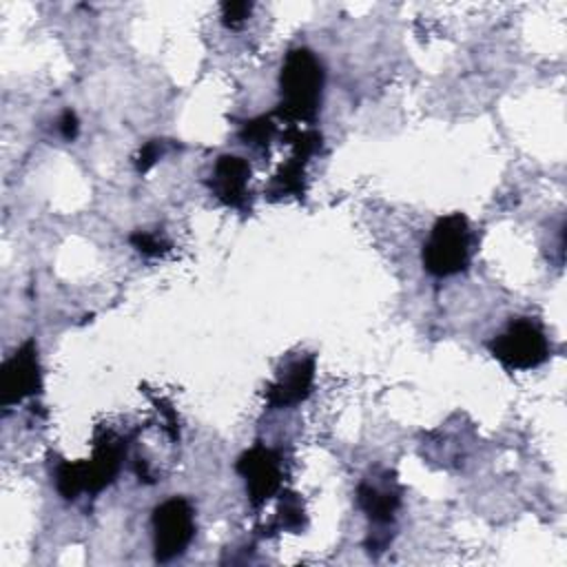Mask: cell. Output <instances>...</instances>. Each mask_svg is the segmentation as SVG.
Returning a JSON list of instances; mask_svg holds the SVG:
<instances>
[{
	"label": "cell",
	"instance_id": "9a60e30c",
	"mask_svg": "<svg viewBox=\"0 0 567 567\" xmlns=\"http://www.w3.org/2000/svg\"><path fill=\"white\" fill-rule=\"evenodd\" d=\"M303 523H306V514H303V503H301L299 494L281 492V505H279L277 525L281 529H288V532H301Z\"/></svg>",
	"mask_w": 567,
	"mask_h": 567
},
{
	"label": "cell",
	"instance_id": "5bb4252c",
	"mask_svg": "<svg viewBox=\"0 0 567 567\" xmlns=\"http://www.w3.org/2000/svg\"><path fill=\"white\" fill-rule=\"evenodd\" d=\"M275 133H277V124L272 122V115H259V117L244 122V126L239 131V140L250 148L264 151L272 142Z\"/></svg>",
	"mask_w": 567,
	"mask_h": 567
},
{
	"label": "cell",
	"instance_id": "e0dca14e",
	"mask_svg": "<svg viewBox=\"0 0 567 567\" xmlns=\"http://www.w3.org/2000/svg\"><path fill=\"white\" fill-rule=\"evenodd\" d=\"M252 11V2L248 0H226L221 2V22L228 29L241 27Z\"/></svg>",
	"mask_w": 567,
	"mask_h": 567
},
{
	"label": "cell",
	"instance_id": "3957f363",
	"mask_svg": "<svg viewBox=\"0 0 567 567\" xmlns=\"http://www.w3.org/2000/svg\"><path fill=\"white\" fill-rule=\"evenodd\" d=\"M489 352L507 370H532L549 359V341L536 321L520 317L489 341Z\"/></svg>",
	"mask_w": 567,
	"mask_h": 567
},
{
	"label": "cell",
	"instance_id": "4fadbf2b",
	"mask_svg": "<svg viewBox=\"0 0 567 567\" xmlns=\"http://www.w3.org/2000/svg\"><path fill=\"white\" fill-rule=\"evenodd\" d=\"M284 144L292 146V155L301 159H310L321 151V133L315 128H299V126H288L281 135Z\"/></svg>",
	"mask_w": 567,
	"mask_h": 567
},
{
	"label": "cell",
	"instance_id": "6da1fadb",
	"mask_svg": "<svg viewBox=\"0 0 567 567\" xmlns=\"http://www.w3.org/2000/svg\"><path fill=\"white\" fill-rule=\"evenodd\" d=\"M323 91V66L319 58L306 49H290L279 73V104L275 115L288 126L315 124Z\"/></svg>",
	"mask_w": 567,
	"mask_h": 567
},
{
	"label": "cell",
	"instance_id": "7c38bea8",
	"mask_svg": "<svg viewBox=\"0 0 567 567\" xmlns=\"http://www.w3.org/2000/svg\"><path fill=\"white\" fill-rule=\"evenodd\" d=\"M55 489L64 501H75L78 494L86 492V476L82 461H62L55 467Z\"/></svg>",
	"mask_w": 567,
	"mask_h": 567
},
{
	"label": "cell",
	"instance_id": "5b68a950",
	"mask_svg": "<svg viewBox=\"0 0 567 567\" xmlns=\"http://www.w3.org/2000/svg\"><path fill=\"white\" fill-rule=\"evenodd\" d=\"M235 470L244 478L248 501L255 509L266 505V501H270L281 489V481H284L281 458L275 450L266 445H255L246 450L237 458Z\"/></svg>",
	"mask_w": 567,
	"mask_h": 567
},
{
	"label": "cell",
	"instance_id": "9c48e42d",
	"mask_svg": "<svg viewBox=\"0 0 567 567\" xmlns=\"http://www.w3.org/2000/svg\"><path fill=\"white\" fill-rule=\"evenodd\" d=\"M124 454H126V443L117 434L100 432L95 436L93 456L89 461H82L89 494H97L115 481Z\"/></svg>",
	"mask_w": 567,
	"mask_h": 567
},
{
	"label": "cell",
	"instance_id": "7a4b0ae2",
	"mask_svg": "<svg viewBox=\"0 0 567 567\" xmlns=\"http://www.w3.org/2000/svg\"><path fill=\"white\" fill-rule=\"evenodd\" d=\"M470 244V221L463 213H452L436 219L423 246V268L439 279L467 270Z\"/></svg>",
	"mask_w": 567,
	"mask_h": 567
},
{
	"label": "cell",
	"instance_id": "52a82bcc",
	"mask_svg": "<svg viewBox=\"0 0 567 567\" xmlns=\"http://www.w3.org/2000/svg\"><path fill=\"white\" fill-rule=\"evenodd\" d=\"M250 164L239 155H221L217 157L213 173L208 177V188L228 208L246 210L250 208Z\"/></svg>",
	"mask_w": 567,
	"mask_h": 567
},
{
	"label": "cell",
	"instance_id": "2e32d148",
	"mask_svg": "<svg viewBox=\"0 0 567 567\" xmlns=\"http://www.w3.org/2000/svg\"><path fill=\"white\" fill-rule=\"evenodd\" d=\"M128 241H131V246H133L140 255H144V257H162L164 252L171 250V244H168L162 235L148 233V230H135V233H131Z\"/></svg>",
	"mask_w": 567,
	"mask_h": 567
},
{
	"label": "cell",
	"instance_id": "8fae6325",
	"mask_svg": "<svg viewBox=\"0 0 567 567\" xmlns=\"http://www.w3.org/2000/svg\"><path fill=\"white\" fill-rule=\"evenodd\" d=\"M306 159L290 157L279 166L266 186V199L279 202L284 197H303L306 195Z\"/></svg>",
	"mask_w": 567,
	"mask_h": 567
},
{
	"label": "cell",
	"instance_id": "d6986e66",
	"mask_svg": "<svg viewBox=\"0 0 567 567\" xmlns=\"http://www.w3.org/2000/svg\"><path fill=\"white\" fill-rule=\"evenodd\" d=\"M58 128H60V133H62V137L64 140H75L78 137V131H80V120H78V115L71 111V109H66L64 113H62V117H60V122H58Z\"/></svg>",
	"mask_w": 567,
	"mask_h": 567
},
{
	"label": "cell",
	"instance_id": "ac0fdd59",
	"mask_svg": "<svg viewBox=\"0 0 567 567\" xmlns=\"http://www.w3.org/2000/svg\"><path fill=\"white\" fill-rule=\"evenodd\" d=\"M164 155V142L162 140H151V142H146L142 148H140V153L135 155V168H137V173H148L155 164H157V159Z\"/></svg>",
	"mask_w": 567,
	"mask_h": 567
},
{
	"label": "cell",
	"instance_id": "ba28073f",
	"mask_svg": "<svg viewBox=\"0 0 567 567\" xmlns=\"http://www.w3.org/2000/svg\"><path fill=\"white\" fill-rule=\"evenodd\" d=\"M401 485L392 472H383L381 478H365L357 487V503L365 512L372 525L388 529L401 507Z\"/></svg>",
	"mask_w": 567,
	"mask_h": 567
},
{
	"label": "cell",
	"instance_id": "8992f818",
	"mask_svg": "<svg viewBox=\"0 0 567 567\" xmlns=\"http://www.w3.org/2000/svg\"><path fill=\"white\" fill-rule=\"evenodd\" d=\"M42 390V370L38 359V346L33 339L24 341L0 370V403L9 408Z\"/></svg>",
	"mask_w": 567,
	"mask_h": 567
},
{
	"label": "cell",
	"instance_id": "277c9868",
	"mask_svg": "<svg viewBox=\"0 0 567 567\" xmlns=\"http://www.w3.org/2000/svg\"><path fill=\"white\" fill-rule=\"evenodd\" d=\"M155 560L168 563L182 556L195 536V512L186 498L173 496L153 509Z\"/></svg>",
	"mask_w": 567,
	"mask_h": 567
},
{
	"label": "cell",
	"instance_id": "30bf717a",
	"mask_svg": "<svg viewBox=\"0 0 567 567\" xmlns=\"http://www.w3.org/2000/svg\"><path fill=\"white\" fill-rule=\"evenodd\" d=\"M315 357H301L288 363L279 377L266 388V403L270 408H290L306 401L312 392Z\"/></svg>",
	"mask_w": 567,
	"mask_h": 567
}]
</instances>
